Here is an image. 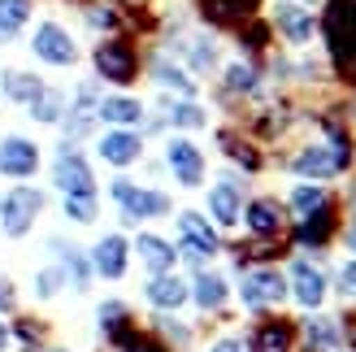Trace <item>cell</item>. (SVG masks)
Returning a JSON list of instances; mask_svg holds the SVG:
<instances>
[{
	"instance_id": "obj_14",
	"label": "cell",
	"mask_w": 356,
	"mask_h": 352,
	"mask_svg": "<svg viewBox=\"0 0 356 352\" xmlns=\"http://www.w3.org/2000/svg\"><path fill=\"white\" fill-rule=\"evenodd\" d=\"M243 231L248 239H287L291 231V214L287 205H282V196H274V191H261V196H248L243 205Z\"/></svg>"
},
{
	"instance_id": "obj_37",
	"label": "cell",
	"mask_w": 356,
	"mask_h": 352,
	"mask_svg": "<svg viewBox=\"0 0 356 352\" xmlns=\"http://www.w3.org/2000/svg\"><path fill=\"white\" fill-rule=\"evenodd\" d=\"M96 326H100V339H109V335H118V330L135 326V309L127 301H118V296H109V301L96 305Z\"/></svg>"
},
{
	"instance_id": "obj_30",
	"label": "cell",
	"mask_w": 356,
	"mask_h": 352,
	"mask_svg": "<svg viewBox=\"0 0 356 352\" xmlns=\"http://www.w3.org/2000/svg\"><path fill=\"white\" fill-rule=\"evenodd\" d=\"M235 44H239V57L265 65V57L274 52V31H270V22H265V13L248 17V22L235 31Z\"/></svg>"
},
{
	"instance_id": "obj_48",
	"label": "cell",
	"mask_w": 356,
	"mask_h": 352,
	"mask_svg": "<svg viewBox=\"0 0 356 352\" xmlns=\"http://www.w3.org/2000/svg\"><path fill=\"white\" fill-rule=\"evenodd\" d=\"M40 352H70V348H61V344H48V348H40Z\"/></svg>"
},
{
	"instance_id": "obj_17",
	"label": "cell",
	"mask_w": 356,
	"mask_h": 352,
	"mask_svg": "<svg viewBox=\"0 0 356 352\" xmlns=\"http://www.w3.org/2000/svg\"><path fill=\"white\" fill-rule=\"evenodd\" d=\"M144 74L152 79V87L161 96H174V100H195V96H200V83H195L183 70V61L170 57L165 48L161 52H144Z\"/></svg>"
},
{
	"instance_id": "obj_6",
	"label": "cell",
	"mask_w": 356,
	"mask_h": 352,
	"mask_svg": "<svg viewBox=\"0 0 356 352\" xmlns=\"http://www.w3.org/2000/svg\"><path fill=\"white\" fill-rule=\"evenodd\" d=\"M165 52L183 61V70H187L191 79H209V74H218V70H222V44H218V35L204 31V26L200 31L183 26V31L165 35Z\"/></svg>"
},
{
	"instance_id": "obj_11",
	"label": "cell",
	"mask_w": 356,
	"mask_h": 352,
	"mask_svg": "<svg viewBox=\"0 0 356 352\" xmlns=\"http://www.w3.org/2000/svg\"><path fill=\"white\" fill-rule=\"evenodd\" d=\"M161 166L170 170V179L183 191H200L209 183V152L195 144L191 135H170L161 148Z\"/></svg>"
},
{
	"instance_id": "obj_4",
	"label": "cell",
	"mask_w": 356,
	"mask_h": 352,
	"mask_svg": "<svg viewBox=\"0 0 356 352\" xmlns=\"http://www.w3.org/2000/svg\"><path fill=\"white\" fill-rule=\"evenodd\" d=\"M31 57L44 70H79L83 65V44L61 17H40L31 26Z\"/></svg>"
},
{
	"instance_id": "obj_23",
	"label": "cell",
	"mask_w": 356,
	"mask_h": 352,
	"mask_svg": "<svg viewBox=\"0 0 356 352\" xmlns=\"http://www.w3.org/2000/svg\"><path fill=\"white\" fill-rule=\"evenodd\" d=\"M174 226H178V243H191V248H200L209 261L226 253V239L222 231L209 222L204 209H174Z\"/></svg>"
},
{
	"instance_id": "obj_47",
	"label": "cell",
	"mask_w": 356,
	"mask_h": 352,
	"mask_svg": "<svg viewBox=\"0 0 356 352\" xmlns=\"http://www.w3.org/2000/svg\"><path fill=\"white\" fill-rule=\"evenodd\" d=\"M13 344V335H9V322H0V352H5Z\"/></svg>"
},
{
	"instance_id": "obj_32",
	"label": "cell",
	"mask_w": 356,
	"mask_h": 352,
	"mask_svg": "<svg viewBox=\"0 0 356 352\" xmlns=\"http://www.w3.org/2000/svg\"><path fill=\"white\" fill-rule=\"evenodd\" d=\"M96 352H174L156 330H144V326H127V330H118V335H109V339H100V348Z\"/></svg>"
},
{
	"instance_id": "obj_10",
	"label": "cell",
	"mask_w": 356,
	"mask_h": 352,
	"mask_svg": "<svg viewBox=\"0 0 356 352\" xmlns=\"http://www.w3.org/2000/svg\"><path fill=\"white\" fill-rule=\"evenodd\" d=\"M243 205H248V179L235 170H222L218 179L204 187V214L218 231H235L243 222Z\"/></svg>"
},
{
	"instance_id": "obj_42",
	"label": "cell",
	"mask_w": 356,
	"mask_h": 352,
	"mask_svg": "<svg viewBox=\"0 0 356 352\" xmlns=\"http://www.w3.org/2000/svg\"><path fill=\"white\" fill-rule=\"evenodd\" d=\"M330 287L339 291L343 301H352V305H356V261H352V257H348V261H339V270L330 274Z\"/></svg>"
},
{
	"instance_id": "obj_36",
	"label": "cell",
	"mask_w": 356,
	"mask_h": 352,
	"mask_svg": "<svg viewBox=\"0 0 356 352\" xmlns=\"http://www.w3.org/2000/svg\"><path fill=\"white\" fill-rule=\"evenodd\" d=\"M9 335L17 339V348L40 352V348H48V339H52V326H48L44 318H35V313H17V318L9 322Z\"/></svg>"
},
{
	"instance_id": "obj_35",
	"label": "cell",
	"mask_w": 356,
	"mask_h": 352,
	"mask_svg": "<svg viewBox=\"0 0 356 352\" xmlns=\"http://www.w3.org/2000/svg\"><path fill=\"white\" fill-rule=\"evenodd\" d=\"M79 17H83L87 31L100 35V40H104V35H122V9L118 5H104V0H83Z\"/></svg>"
},
{
	"instance_id": "obj_15",
	"label": "cell",
	"mask_w": 356,
	"mask_h": 352,
	"mask_svg": "<svg viewBox=\"0 0 356 352\" xmlns=\"http://www.w3.org/2000/svg\"><path fill=\"white\" fill-rule=\"evenodd\" d=\"M218 152L226 157L230 170L243 174V179H257V174L270 170V152H265L243 127H218Z\"/></svg>"
},
{
	"instance_id": "obj_38",
	"label": "cell",
	"mask_w": 356,
	"mask_h": 352,
	"mask_svg": "<svg viewBox=\"0 0 356 352\" xmlns=\"http://www.w3.org/2000/svg\"><path fill=\"white\" fill-rule=\"evenodd\" d=\"M96 127H100V118H96V109H79V104H70V113L61 118V139L65 144H83V139H92L96 135Z\"/></svg>"
},
{
	"instance_id": "obj_28",
	"label": "cell",
	"mask_w": 356,
	"mask_h": 352,
	"mask_svg": "<svg viewBox=\"0 0 356 352\" xmlns=\"http://www.w3.org/2000/svg\"><path fill=\"white\" fill-rule=\"evenodd\" d=\"M96 118L104 122V127L139 131V127H144V118H148V104L139 100L135 92H109V96H100V104H96Z\"/></svg>"
},
{
	"instance_id": "obj_31",
	"label": "cell",
	"mask_w": 356,
	"mask_h": 352,
	"mask_svg": "<svg viewBox=\"0 0 356 352\" xmlns=\"http://www.w3.org/2000/svg\"><path fill=\"white\" fill-rule=\"evenodd\" d=\"M330 200H334V191H330L326 183H305V179H296V183L287 187V196H282V205H287L291 222H300V218L317 214V209L330 205Z\"/></svg>"
},
{
	"instance_id": "obj_3",
	"label": "cell",
	"mask_w": 356,
	"mask_h": 352,
	"mask_svg": "<svg viewBox=\"0 0 356 352\" xmlns=\"http://www.w3.org/2000/svg\"><path fill=\"white\" fill-rule=\"evenodd\" d=\"M235 296H239L243 313H252V318H261V313H278L282 305L291 301L287 270H282V266H248V270H239Z\"/></svg>"
},
{
	"instance_id": "obj_19",
	"label": "cell",
	"mask_w": 356,
	"mask_h": 352,
	"mask_svg": "<svg viewBox=\"0 0 356 352\" xmlns=\"http://www.w3.org/2000/svg\"><path fill=\"white\" fill-rule=\"evenodd\" d=\"M248 352H300V326L287 313H261L248 326Z\"/></svg>"
},
{
	"instance_id": "obj_49",
	"label": "cell",
	"mask_w": 356,
	"mask_h": 352,
	"mask_svg": "<svg viewBox=\"0 0 356 352\" xmlns=\"http://www.w3.org/2000/svg\"><path fill=\"white\" fill-rule=\"evenodd\" d=\"M300 5H322V0H300Z\"/></svg>"
},
{
	"instance_id": "obj_25",
	"label": "cell",
	"mask_w": 356,
	"mask_h": 352,
	"mask_svg": "<svg viewBox=\"0 0 356 352\" xmlns=\"http://www.w3.org/2000/svg\"><path fill=\"white\" fill-rule=\"evenodd\" d=\"M144 305L152 313H183L191 305V283L183 274H148L144 278Z\"/></svg>"
},
{
	"instance_id": "obj_44",
	"label": "cell",
	"mask_w": 356,
	"mask_h": 352,
	"mask_svg": "<svg viewBox=\"0 0 356 352\" xmlns=\"http://www.w3.org/2000/svg\"><path fill=\"white\" fill-rule=\"evenodd\" d=\"M339 243H343V253L356 261V205L343 209V226H339Z\"/></svg>"
},
{
	"instance_id": "obj_40",
	"label": "cell",
	"mask_w": 356,
	"mask_h": 352,
	"mask_svg": "<svg viewBox=\"0 0 356 352\" xmlns=\"http://www.w3.org/2000/svg\"><path fill=\"white\" fill-rule=\"evenodd\" d=\"M61 214L74 226H96L100 222V196H61Z\"/></svg>"
},
{
	"instance_id": "obj_5",
	"label": "cell",
	"mask_w": 356,
	"mask_h": 352,
	"mask_svg": "<svg viewBox=\"0 0 356 352\" xmlns=\"http://www.w3.org/2000/svg\"><path fill=\"white\" fill-rule=\"evenodd\" d=\"M265 22H270L274 40H282L291 52H305L317 40V26L322 17L313 13V5H300V0H265Z\"/></svg>"
},
{
	"instance_id": "obj_7",
	"label": "cell",
	"mask_w": 356,
	"mask_h": 352,
	"mask_svg": "<svg viewBox=\"0 0 356 352\" xmlns=\"http://www.w3.org/2000/svg\"><path fill=\"white\" fill-rule=\"evenodd\" d=\"M287 291H291V305L300 313H322L326 301H330V274L322 270L317 257L291 253V261H287Z\"/></svg>"
},
{
	"instance_id": "obj_29",
	"label": "cell",
	"mask_w": 356,
	"mask_h": 352,
	"mask_svg": "<svg viewBox=\"0 0 356 352\" xmlns=\"http://www.w3.org/2000/svg\"><path fill=\"white\" fill-rule=\"evenodd\" d=\"M44 87H48V79L40 70H26V65H5L0 70V96L9 104H17V109H31Z\"/></svg>"
},
{
	"instance_id": "obj_20",
	"label": "cell",
	"mask_w": 356,
	"mask_h": 352,
	"mask_svg": "<svg viewBox=\"0 0 356 352\" xmlns=\"http://www.w3.org/2000/svg\"><path fill=\"white\" fill-rule=\"evenodd\" d=\"M96 157L113 174H127L144 161V131H122V127H104L96 135Z\"/></svg>"
},
{
	"instance_id": "obj_21",
	"label": "cell",
	"mask_w": 356,
	"mask_h": 352,
	"mask_svg": "<svg viewBox=\"0 0 356 352\" xmlns=\"http://www.w3.org/2000/svg\"><path fill=\"white\" fill-rule=\"evenodd\" d=\"M296 326H300V352H352L339 313H326V309L305 313Z\"/></svg>"
},
{
	"instance_id": "obj_24",
	"label": "cell",
	"mask_w": 356,
	"mask_h": 352,
	"mask_svg": "<svg viewBox=\"0 0 356 352\" xmlns=\"http://www.w3.org/2000/svg\"><path fill=\"white\" fill-rule=\"evenodd\" d=\"M191 305L204 313V318H218V313H226V305H230V296H235V283L222 274V270H213V266H204V270H195L191 278Z\"/></svg>"
},
{
	"instance_id": "obj_41",
	"label": "cell",
	"mask_w": 356,
	"mask_h": 352,
	"mask_svg": "<svg viewBox=\"0 0 356 352\" xmlns=\"http://www.w3.org/2000/svg\"><path fill=\"white\" fill-rule=\"evenodd\" d=\"M70 283H65V274H61V266H57V261H48V266L44 270H35V301H57V296L65 291Z\"/></svg>"
},
{
	"instance_id": "obj_9",
	"label": "cell",
	"mask_w": 356,
	"mask_h": 352,
	"mask_svg": "<svg viewBox=\"0 0 356 352\" xmlns=\"http://www.w3.org/2000/svg\"><path fill=\"white\" fill-rule=\"evenodd\" d=\"M44 209H48V191L44 187H31V183L9 187L5 196H0V235L5 239H26Z\"/></svg>"
},
{
	"instance_id": "obj_46",
	"label": "cell",
	"mask_w": 356,
	"mask_h": 352,
	"mask_svg": "<svg viewBox=\"0 0 356 352\" xmlns=\"http://www.w3.org/2000/svg\"><path fill=\"white\" fill-rule=\"evenodd\" d=\"M343 118H348V127L356 131V96H348V100H343Z\"/></svg>"
},
{
	"instance_id": "obj_16",
	"label": "cell",
	"mask_w": 356,
	"mask_h": 352,
	"mask_svg": "<svg viewBox=\"0 0 356 352\" xmlns=\"http://www.w3.org/2000/svg\"><path fill=\"white\" fill-rule=\"evenodd\" d=\"M40 170H44V148L31 135H17V131L0 135V179L31 183Z\"/></svg>"
},
{
	"instance_id": "obj_33",
	"label": "cell",
	"mask_w": 356,
	"mask_h": 352,
	"mask_svg": "<svg viewBox=\"0 0 356 352\" xmlns=\"http://www.w3.org/2000/svg\"><path fill=\"white\" fill-rule=\"evenodd\" d=\"M35 5L40 0H0V48L22 40V31L35 22Z\"/></svg>"
},
{
	"instance_id": "obj_43",
	"label": "cell",
	"mask_w": 356,
	"mask_h": 352,
	"mask_svg": "<svg viewBox=\"0 0 356 352\" xmlns=\"http://www.w3.org/2000/svg\"><path fill=\"white\" fill-rule=\"evenodd\" d=\"M204 352H248V335L243 330H222V335H213Z\"/></svg>"
},
{
	"instance_id": "obj_27",
	"label": "cell",
	"mask_w": 356,
	"mask_h": 352,
	"mask_svg": "<svg viewBox=\"0 0 356 352\" xmlns=\"http://www.w3.org/2000/svg\"><path fill=\"white\" fill-rule=\"evenodd\" d=\"M131 257H135L148 274H174V270H178V248H174L165 235H156V231H135Z\"/></svg>"
},
{
	"instance_id": "obj_13",
	"label": "cell",
	"mask_w": 356,
	"mask_h": 352,
	"mask_svg": "<svg viewBox=\"0 0 356 352\" xmlns=\"http://www.w3.org/2000/svg\"><path fill=\"white\" fill-rule=\"evenodd\" d=\"M278 166L287 170L291 179H305V183H330V179H339V174H343L339 157L330 152L326 139H305L296 152L278 157Z\"/></svg>"
},
{
	"instance_id": "obj_2",
	"label": "cell",
	"mask_w": 356,
	"mask_h": 352,
	"mask_svg": "<svg viewBox=\"0 0 356 352\" xmlns=\"http://www.w3.org/2000/svg\"><path fill=\"white\" fill-rule=\"evenodd\" d=\"M109 200L118 209L122 226H144V222H156V218H174V196L165 187H148L131 179V174H113L109 179Z\"/></svg>"
},
{
	"instance_id": "obj_8",
	"label": "cell",
	"mask_w": 356,
	"mask_h": 352,
	"mask_svg": "<svg viewBox=\"0 0 356 352\" xmlns=\"http://www.w3.org/2000/svg\"><path fill=\"white\" fill-rule=\"evenodd\" d=\"M339 226H343V200L334 196L330 205H322L317 214H309V218H300V222H291V231H287V239H291V253H305V257H322L334 239H339Z\"/></svg>"
},
{
	"instance_id": "obj_34",
	"label": "cell",
	"mask_w": 356,
	"mask_h": 352,
	"mask_svg": "<svg viewBox=\"0 0 356 352\" xmlns=\"http://www.w3.org/2000/svg\"><path fill=\"white\" fill-rule=\"evenodd\" d=\"M31 122L35 127H61V118L70 113V87H61V83H48L44 92H40V100L31 104Z\"/></svg>"
},
{
	"instance_id": "obj_39",
	"label": "cell",
	"mask_w": 356,
	"mask_h": 352,
	"mask_svg": "<svg viewBox=\"0 0 356 352\" xmlns=\"http://www.w3.org/2000/svg\"><path fill=\"white\" fill-rule=\"evenodd\" d=\"M152 330L161 335L174 352H183V348H191V339H195V330L178 318V313H152Z\"/></svg>"
},
{
	"instance_id": "obj_1",
	"label": "cell",
	"mask_w": 356,
	"mask_h": 352,
	"mask_svg": "<svg viewBox=\"0 0 356 352\" xmlns=\"http://www.w3.org/2000/svg\"><path fill=\"white\" fill-rule=\"evenodd\" d=\"M87 61H92V74L104 87H118V92H131V87L144 79V48L131 35H104L87 48Z\"/></svg>"
},
{
	"instance_id": "obj_45",
	"label": "cell",
	"mask_w": 356,
	"mask_h": 352,
	"mask_svg": "<svg viewBox=\"0 0 356 352\" xmlns=\"http://www.w3.org/2000/svg\"><path fill=\"white\" fill-rule=\"evenodd\" d=\"M0 313H17V287L5 274H0Z\"/></svg>"
},
{
	"instance_id": "obj_50",
	"label": "cell",
	"mask_w": 356,
	"mask_h": 352,
	"mask_svg": "<svg viewBox=\"0 0 356 352\" xmlns=\"http://www.w3.org/2000/svg\"><path fill=\"white\" fill-rule=\"evenodd\" d=\"M61 5H83V0H61Z\"/></svg>"
},
{
	"instance_id": "obj_22",
	"label": "cell",
	"mask_w": 356,
	"mask_h": 352,
	"mask_svg": "<svg viewBox=\"0 0 356 352\" xmlns=\"http://www.w3.org/2000/svg\"><path fill=\"white\" fill-rule=\"evenodd\" d=\"M92 274L104 278V283H122V278L131 274V239L122 235V231H104L96 243H92Z\"/></svg>"
},
{
	"instance_id": "obj_18",
	"label": "cell",
	"mask_w": 356,
	"mask_h": 352,
	"mask_svg": "<svg viewBox=\"0 0 356 352\" xmlns=\"http://www.w3.org/2000/svg\"><path fill=\"white\" fill-rule=\"evenodd\" d=\"M200 26L213 35H235L248 17H257L265 9V0H191Z\"/></svg>"
},
{
	"instance_id": "obj_12",
	"label": "cell",
	"mask_w": 356,
	"mask_h": 352,
	"mask_svg": "<svg viewBox=\"0 0 356 352\" xmlns=\"http://www.w3.org/2000/svg\"><path fill=\"white\" fill-rule=\"evenodd\" d=\"M52 187L61 196H100L96 183V166L87 161V152H79V144H57V157H52Z\"/></svg>"
},
{
	"instance_id": "obj_26",
	"label": "cell",
	"mask_w": 356,
	"mask_h": 352,
	"mask_svg": "<svg viewBox=\"0 0 356 352\" xmlns=\"http://www.w3.org/2000/svg\"><path fill=\"white\" fill-rule=\"evenodd\" d=\"M48 253H52V261L61 266V274H65V283H70V291H79V296H87V287H92V257H87V248H79L74 239H48Z\"/></svg>"
}]
</instances>
